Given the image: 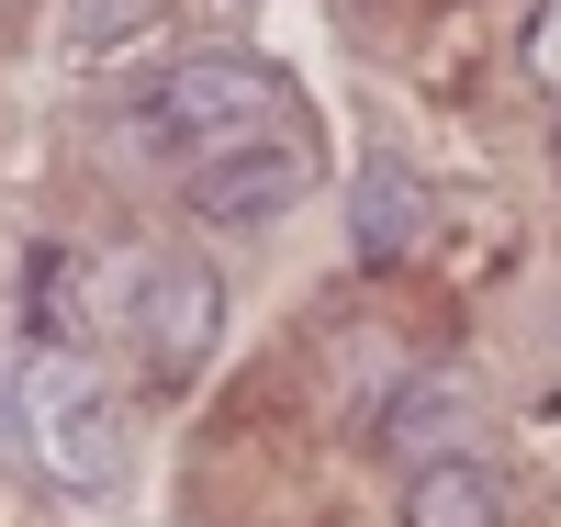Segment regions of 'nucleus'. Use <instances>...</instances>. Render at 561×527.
<instances>
[{"label": "nucleus", "mask_w": 561, "mask_h": 527, "mask_svg": "<svg viewBox=\"0 0 561 527\" xmlns=\"http://www.w3.org/2000/svg\"><path fill=\"white\" fill-rule=\"evenodd\" d=\"M404 527H505V494H494V471L472 449H438L404 483Z\"/></svg>", "instance_id": "obj_6"}, {"label": "nucleus", "mask_w": 561, "mask_h": 527, "mask_svg": "<svg viewBox=\"0 0 561 527\" xmlns=\"http://www.w3.org/2000/svg\"><path fill=\"white\" fill-rule=\"evenodd\" d=\"M550 169H561V135H550Z\"/></svg>", "instance_id": "obj_12"}, {"label": "nucleus", "mask_w": 561, "mask_h": 527, "mask_svg": "<svg viewBox=\"0 0 561 527\" xmlns=\"http://www.w3.org/2000/svg\"><path fill=\"white\" fill-rule=\"evenodd\" d=\"M23 438H34V460L57 471L68 494H113L124 483V415H113L102 381H90L79 348H45L34 359V381H23Z\"/></svg>", "instance_id": "obj_1"}, {"label": "nucleus", "mask_w": 561, "mask_h": 527, "mask_svg": "<svg viewBox=\"0 0 561 527\" xmlns=\"http://www.w3.org/2000/svg\"><path fill=\"white\" fill-rule=\"evenodd\" d=\"M0 438H23V415H12V393H0Z\"/></svg>", "instance_id": "obj_11"}, {"label": "nucleus", "mask_w": 561, "mask_h": 527, "mask_svg": "<svg viewBox=\"0 0 561 527\" xmlns=\"http://www.w3.org/2000/svg\"><path fill=\"white\" fill-rule=\"evenodd\" d=\"M280 113V68L270 57H237V45H203V57H180L158 90H147V135L180 158L203 147H237V135H259Z\"/></svg>", "instance_id": "obj_2"}, {"label": "nucleus", "mask_w": 561, "mask_h": 527, "mask_svg": "<svg viewBox=\"0 0 561 527\" xmlns=\"http://www.w3.org/2000/svg\"><path fill=\"white\" fill-rule=\"evenodd\" d=\"M68 270H79L68 248H34V259H23V314H34L45 348H79V280H68Z\"/></svg>", "instance_id": "obj_7"}, {"label": "nucleus", "mask_w": 561, "mask_h": 527, "mask_svg": "<svg viewBox=\"0 0 561 527\" xmlns=\"http://www.w3.org/2000/svg\"><path fill=\"white\" fill-rule=\"evenodd\" d=\"M517 68L561 102V0H528V34H517Z\"/></svg>", "instance_id": "obj_10"}, {"label": "nucleus", "mask_w": 561, "mask_h": 527, "mask_svg": "<svg viewBox=\"0 0 561 527\" xmlns=\"http://www.w3.org/2000/svg\"><path fill=\"white\" fill-rule=\"evenodd\" d=\"M158 12H169V0H68V45H79V57H113V45H135Z\"/></svg>", "instance_id": "obj_9"}, {"label": "nucleus", "mask_w": 561, "mask_h": 527, "mask_svg": "<svg viewBox=\"0 0 561 527\" xmlns=\"http://www.w3.org/2000/svg\"><path fill=\"white\" fill-rule=\"evenodd\" d=\"M449 426H460V381H438V370H415L404 393L382 404V449H415V438H427V449H449Z\"/></svg>", "instance_id": "obj_8"}, {"label": "nucleus", "mask_w": 561, "mask_h": 527, "mask_svg": "<svg viewBox=\"0 0 561 527\" xmlns=\"http://www.w3.org/2000/svg\"><path fill=\"white\" fill-rule=\"evenodd\" d=\"M304 191H314V147L293 124H259V135H237V147H203L192 180H180V203H192L203 225H270V214H293Z\"/></svg>", "instance_id": "obj_4"}, {"label": "nucleus", "mask_w": 561, "mask_h": 527, "mask_svg": "<svg viewBox=\"0 0 561 527\" xmlns=\"http://www.w3.org/2000/svg\"><path fill=\"white\" fill-rule=\"evenodd\" d=\"M225 337V280L180 248H147L124 270V348L147 359V381H192Z\"/></svg>", "instance_id": "obj_3"}, {"label": "nucleus", "mask_w": 561, "mask_h": 527, "mask_svg": "<svg viewBox=\"0 0 561 527\" xmlns=\"http://www.w3.org/2000/svg\"><path fill=\"white\" fill-rule=\"evenodd\" d=\"M415 236H427V180H415L404 158H359V180H348V248H359V270L415 259Z\"/></svg>", "instance_id": "obj_5"}]
</instances>
